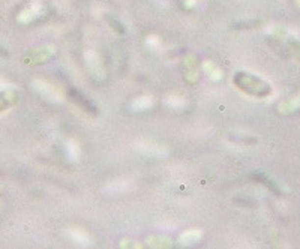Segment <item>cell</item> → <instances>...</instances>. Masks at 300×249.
Here are the masks:
<instances>
[{
    "label": "cell",
    "instance_id": "cell-1",
    "mask_svg": "<svg viewBox=\"0 0 300 249\" xmlns=\"http://www.w3.org/2000/svg\"><path fill=\"white\" fill-rule=\"evenodd\" d=\"M234 84L249 95L254 96H266L270 93V86L267 84L266 81H263L258 77H254L251 74H245V72H239L234 77Z\"/></svg>",
    "mask_w": 300,
    "mask_h": 249
},
{
    "label": "cell",
    "instance_id": "cell-2",
    "mask_svg": "<svg viewBox=\"0 0 300 249\" xmlns=\"http://www.w3.org/2000/svg\"><path fill=\"white\" fill-rule=\"evenodd\" d=\"M54 54H56V48H54L53 45H44V47L32 50L29 54H27V56L24 57V63L29 65V66L39 65V63L50 60Z\"/></svg>",
    "mask_w": 300,
    "mask_h": 249
},
{
    "label": "cell",
    "instance_id": "cell-3",
    "mask_svg": "<svg viewBox=\"0 0 300 249\" xmlns=\"http://www.w3.org/2000/svg\"><path fill=\"white\" fill-rule=\"evenodd\" d=\"M33 86L45 99H48L51 102H62L63 101V93L56 86H53L51 83H48L45 80H35Z\"/></svg>",
    "mask_w": 300,
    "mask_h": 249
},
{
    "label": "cell",
    "instance_id": "cell-4",
    "mask_svg": "<svg viewBox=\"0 0 300 249\" xmlns=\"http://www.w3.org/2000/svg\"><path fill=\"white\" fill-rule=\"evenodd\" d=\"M84 59H86V63H87V68L89 71L93 74V77L102 80L105 78V68H104V62L101 59V56L93 51V50H87L84 53Z\"/></svg>",
    "mask_w": 300,
    "mask_h": 249
},
{
    "label": "cell",
    "instance_id": "cell-5",
    "mask_svg": "<svg viewBox=\"0 0 300 249\" xmlns=\"http://www.w3.org/2000/svg\"><path fill=\"white\" fill-rule=\"evenodd\" d=\"M137 149L144 153L146 156H150V158H164L168 155V150L167 147H164L155 141H149V140H141L138 141L137 144Z\"/></svg>",
    "mask_w": 300,
    "mask_h": 249
},
{
    "label": "cell",
    "instance_id": "cell-6",
    "mask_svg": "<svg viewBox=\"0 0 300 249\" xmlns=\"http://www.w3.org/2000/svg\"><path fill=\"white\" fill-rule=\"evenodd\" d=\"M183 74H185V80L191 83V84L198 81V59L194 54H188L183 59Z\"/></svg>",
    "mask_w": 300,
    "mask_h": 249
},
{
    "label": "cell",
    "instance_id": "cell-7",
    "mask_svg": "<svg viewBox=\"0 0 300 249\" xmlns=\"http://www.w3.org/2000/svg\"><path fill=\"white\" fill-rule=\"evenodd\" d=\"M203 236V231L200 228H191V230H186L183 231L179 237H177V243L180 246H191L197 243Z\"/></svg>",
    "mask_w": 300,
    "mask_h": 249
},
{
    "label": "cell",
    "instance_id": "cell-8",
    "mask_svg": "<svg viewBox=\"0 0 300 249\" xmlns=\"http://www.w3.org/2000/svg\"><path fill=\"white\" fill-rule=\"evenodd\" d=\"M146 243L150 246V248H155V249H168V248H173L174 246V242L167 237V236H161V234H152L146 239Z\"/></svg>",
    "mask_w": 300,
    "mask_h": 249
},
{
    "label": "cell",
    "instance_id": "cell-9",
    "mask_svg": "<svg viewBox=\"0 0 300 249\" xmlns=\"http://www.w3.org/2000/svg\"><path fill=\"white\" fill-rule=\"evenodd\" d=\"M68 236L69 239L77 243V245H81V246H87V245H92V237L87 231L84 230H80V228H71L68 230Z\"/></svg>",
    "mask_w": 300,
    "mask_h": 249
},
{
    "label": "cell",
    "instance_id": "cell-10",
    "mask_svg": "<svg viewBox=\"0 0 300 249\" xmlns=\"http://www.w3.org/2000/svg\"><path fill=\"white\" fill-rule=\"evenodd\" d=\"M42 12V6L39 5H32L30 8H27L24 9L20 15H18V20L23 23V24H27V23H30L33 21L35 18H38Z\"/></svg>",
    "mask_w": 300,
    "mask_h": 249
},
{
    "label": "cell",
    "instance_id": "cell-11",
    "mask_svg": "<svg viewBox=\"0 0 300 249\" xmlns=\"http://www.w3.org/2000/svg\"><path fill=\"white\" fill-rule=\"evenodd\" d=\"M152 107H153V98L150 96H140L137 99H134V102L131 104V108L134 111H138V113L147 111Z\"/></svg>",
    "mask_w": 300,
    "mask_h": 249
},
{
    "label": "cell",
    "instance_id": "cell-12",
    "mask_svg": "<svg viewBox=\"0 0 300 249\" xmlns=\"http://www.w3.org/2000/svg\"><path fill=\"white\" fill-rule=\"evenodd\" d=\"M203 69H204V72L210 77V80H213V81H219V80H222V77H224L222 69L218 66L216 63L210 62V60H207V62L203 63Z\"/></svg>",
    "mask_w": 300,
    "mask_h": 249
},
{
    "label": "cell",
    "instance_id": "cell-13",
    "mask_svg": "<svg viewBox=\"0 0 300 249\" xmlns=\"http://www.w3.org/2000/svg\"><path fill=\"white\" fill-rule=\"evenodd\" d=\"M17 99V93L14 90H6L3 93H0V113L3 111L5 108L12 105Z\"/></svg>",
    "mask_w": 300,
    "mask_h": 249
},
{
    "label": "cell",
    "instance_id": "cell-14",
    "mask_svg": "<svg viewBox=\"0 0 300 249\" xmlns=\"http://www.w3.org/2000/svg\"><path fill=\"white\" fill-rule=\"evenodd\" d=\"M297 108H300V95L296 96V98L288 99L284 104H281L279 105V111L281 113H293V111H296Z\"/></svg>",
    "mask_w": 300,
    "mask_h": 249
},
{
    "label": "cell",
    "instance_id": "cell-15",
    "mask_svg": "<svg viewBox=\"0 0 300 249\" xmlns=\"http://www.w3.org/2000/svg\"><path fill=\"white\" fill-rule=\"evenodd\" d=\"M66 156L71 161H78L80 158V146L75 140H69L66 143Z\"/></svg>",
    "mask_w": 300,
    "mask_h": 249
},
{
    "label": "cell",
    "instance_id": "cell-16",
    "mask_svg": "<svg viewBox=\"0 0 300 249\" xmlns=\"http://www.w3.org/2000/svg\"><path fill=\"white\" fill-rule=\"evenodd\" d=\"M165 104H167L170 108H173V110H183V108L186 107V101H185L182 96H177V95L168 96L167 101H165Z\"/></svg>",
    "mask_w": 300,
    "mask_h": 249
},
{
    "label": "cell",
    "instance_id": "cell-17",
    "mask_svg": "<svg viewBox=\"0 0 300 249\" xmlns=\"http://www.w3.org/2000/svg\"><path fill=\"white\" fill-rule=\"evenodd\" d=\"M120 246L122 248H141V245H138L137 242H131V240H123Z\"/></svg>",
    "mask_w": 300,
    "mask_h": 249
},
{
    "label": "cell",
    "instance_id": "cell-18",
    "mask_svg": "<svg viewBox=\"0 0 300 249\" xmlns=\"http://www.w3.org/2000/svg\"><path fill=\"white\" fill-rule=\"evenodd\" d=\"M182 3H183L185 8L191 9V8H194L197 5V0H182Z\"/></svg>",
    "mask_w": 300,
    "mask_h": 249
},
{
    "label": "cell",
    "instance_id": "cell-19",
    "mask_svg": "<svg viewBox=\"0 0 300 249\" xmlns=\"http://www.w3.org/2000/svg\"><path fill=\"white\" fill-rule=\"evenodd\" d=\"M296 2H297V5L300 6V0H296Z\"/></svg>",
    "mask_w": 300,
    "mask_h": 249
},
{
    "label": "cell",
    "instance_id": "cell-20",
    "mask_svg": "<svg viewBox=\"0 0 300 249\" xmlns=\"http://www.w3.org/2000/svg\"><path fill=\"white\" fill-rule=\"evenodd\" d=\"M0 191H2V183H0Z\"/></svg>",
    "mask_w": 300,
    "mask_h": 249
}]
</instances>
